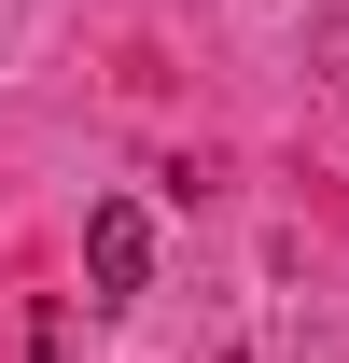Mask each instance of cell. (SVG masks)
<instances>
[{"label":"cell","instance_id":"1","mask_svg":"<svg viewBox=\"0 0 349 363\" xmlns=\"http://www.w3.org/2000/svg\"><path fill=\"white\" fill-rule=\"evenodd\" d=\"M84 279H98L84 308H126L140 279H154V210H140V196H98L84 210Z\"/></svg>","mask_w":349,"mask_h":363}]
</instances>
